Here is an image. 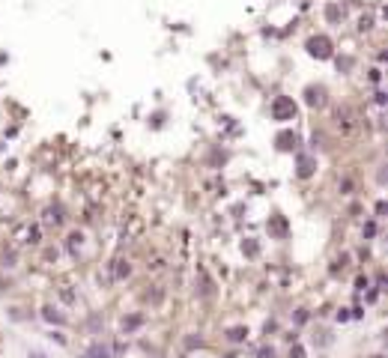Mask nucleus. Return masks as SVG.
<instances>
[{
  "instance_id": "nucleus-1",
  "label": "nucleus",
  "mask_w": 388,
  "mask_h": 358,
  "mask_svg": "<svg viewBox=\"0 0 388 358\" xmlns=\"http://www.w3.org/2000/svg\"><path fill=\"white\" fill-rule=\"evenodd\" d=\"M245 338V331L242 328H233V334H230V341H242Z\"/></svg>"
}]
</instances>
